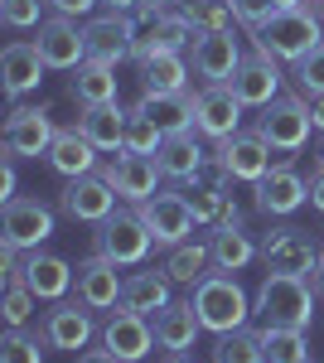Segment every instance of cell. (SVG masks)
I'll return each mask as SVG.
<instances>
[{
  "label": "cell",
  "instance_id": "obj_1",
  "mask_svg": "<svg viewBox=\"0 0 324 363\" xmlns=\"http://www.w3.org/2000/svg\"><path fill=\"white\" fill-rule=\"evenodd\" d=\"M252 44L271 54L276 63H300L305 54H315L324 44V20L310 10V5H300V10H276L267 25L252 29Z\"/></svg>",
  "mask_w": 324,
  "mask_h": 363
},
{
  "label": "cell",
  "instance_id": "obj_2",
  "mask_svg": "<svg viewBox=\"0 0 324 363\" xmlns=\"http://www.w3.org/2000/svg\"><path fill=\"white\" fill-rule=\"evenodd\" d=\"M189 301H194V310H199V320H203L208 335L242 330L247 315H257V310H252V296L242 291V281L233 277V272H208V277L189 291Z\"/></svg>",
  "mask_w": 324,
  "mask_h": 363
},
{
  "label": "cell",
  "instance_id": "obj_3",
  "mask_svg": "<svg viewBox=\"0 0 324 363\" xmlns=\"http://www.w3.org/2000/svg\"><path fill=\"white\" fill-rule=\"evenodd\" d=\"M315 296H320V291H315L310 277H276V272H267V281H262L252 310L262 315V325L310 330V320H315Z\"/></svg>",
  "mask_w": 324,
  "mask_h": 363
},
{
  "label": "cell",
  "instance_id": "obj_4",
  "mask_svg": "<svg viewBox=\"0 0 324 363\" xmlns=\"http://www.w3.org/2000/svg\"><path fill=\"white\" fill-rule=\"evenodd\" d=\"M92 242H97V252L111 257L116 267H140V262L150 257V247H155V233L145 223L140 203H131V208H116L111 218H102L97 233H92Z\"/></svg>",
  "mask_w": 324,
  "mask_h": 363
},
{
  "label": "cell",
  "instance_id": "obj_5",
  "mask_svg": "<svg viewBox=\"0 0 324 363\" xmlns=\"http://www.w3.org/2000/svg\"><path fill=\"white\" fill-rule=\"evenodd\" d=\"M257 131H262V140H267L276 155H296V150H305V140H310V131H315L310 102H305V97H276L271 107H262Z\"/></svg>",
  "mask_w": 324,
  "mask_h": 363
},
{
  "label": "cell",
  "instance_id": "obj_6",
  "mask_svg": "<svg viewBox=\"0 0 324 363\" xmlns=\"http://www.w3.org/2000/svg\"><path fill=\"white\" fill-rule=\"evenodd\" d=\"M54 136H58V126H54V116H49V107L15 102L10 116H5V131H0V150L15 155V160H39V155H49Z\"/></svg>",
  "mask_w": 324,
  "mask_h": 363
},
{
  "label": "cell",
  "instance_id": "obj_7",
  "mask_svg": "<svg viewBox=\"0 0 324 363\" xmlns=\"http://www.w3.org/2000/svg\"><path fill=\"white\" fill-rule=\"evenodd\" d=\"M0 238L20 252H39L54 238V208L34 194H20L10 203H0Z\"/></svg>",
  "mask_w": 324,
  "mask_h": 363
},
{
  "label": "cell",
  "instance_id": "obj_8",
  "mask_svg": "<svg viewBox=\"0 0 324 363\" xmlns=\"http://www.w3.org/2000/svg\"><path fill=\"white\" fill-rule=\"evenodd\" d=\"M320 252L324 247L310 233H300L291 223L271 228L267 238H262V262H267V272H276V277H315Z\"/></svg>",
  "mask_w": 324,
  "mask_h": 363
},
{
  "label": "cell",
  "instance_id": "obj_9",
  "mask_svg": "<svg viewBox=\"0 0 324 363\" xmlns=\"http://www.w3.org/2000/svg\"><path fill=\"white\" fill-rule=\"evenodd\" d=\"M213 165L233 179V184H257L262 174H271V145L262 140V131H233L228 140L213 145Z\"/></svg>",
  "mask_w": 324,
  "mask_h": 363
},
{
  "label": "cell",
  "instance_id": "obj_10",
  "mask_svg": "<svg viewBox=\"0 0 324 363\" xmlns=\"http://www.w3.org/2000/svg\"><path fill=\"white\" fill-rule=\"evenodd\" d=\"M242 102H238V92L228 83H203L194 92V131L203 140H228L233 131H242Z\"/></svg>",
  "mask_w": 324,
  "mask_h": 363
},
{
  "label": "cell",
  "instance_id": "obj_11",
  "mask_svg": "<svg viewBox=\"0 0 324 363\" xmlns=\"http://www.w3.org/2000/svg\"><path fill=\"white\" fill-rule=\"evenodd\" d=\"M116 189L107 184V174L102 169H92V174H78V179H63V194H58V208L73 218V223H102L116 213Z\"/></svg>",
  "mask_w": 324,
  "mask_h": 363
},
{
  "label": "cell",
  "instance_id": "obj_12",
  "mask_svg": "<svg viewBox=\"0 0 324 363\" xmlns=\"http://www.w3.org/2000/svg\"><path fill=\"white\" fill-rule=\"evenodd\" d=\"M87 58H97V63H111V68H121L126 58H131L135 39H140V29H135L131 15H121V10H107V15H92L87 25Z\"/></svg>",
  "mask_w": 324,
  "mask_h": 363
},
{
  "label": "cell",
  "instance_id": "obj_13",
  "mask_svg": "<svg viewBox=\"0 0 324 363\" xmlns=\"http://www.w3.org/2000/svg\"><path fill=\"white\" fill-rule=\"evenodd\" d=\"M121 267L102 257V252H92L87 262H78V277H73V291H78V301L92 315H111V310H121Z\"/></svg>",
  "mask_w": 324,
  "mask_h": 363
},
{
  "label": "cell",
  "instance_id": "obj_14",
  "mask_svg": "<svg viewBox=\"0 0 324 363\" xmlns=\"http://www.w3.org/2000/svg\"><path fill=\"white\" fill-rule=\"evenodd\" d=\"M252 194H257V213H267V218H291L300 203L310 199V179H300V169L291 160H281V165H271V174H262L257 184H252Z\"/></svg>",
  "mask_w": 324,
  "mask_h": 363
},
{
  "label": "cell",
  "instance_id": "obj_15",
  "mask_svg": "<svg viewBox=\"0 0 324 363\" xmlns=\"http://www.w3.org/2000/svg\"><path fill=\"white\" fill-rule=\"evenodd\" d=\"M140 213H145V223H150V233H155V247H179V242H189L194 228H199L184 189H179V194H174V189H160L155 199L140 203Z\"/></svg>",
  "mask_w": 324,
  "mask_h": 363
},
{
  "label": "cell",
  "instance_id": "obj_16",
  "mask_svg": "<svg viewBox=\"0 0 324 363\" xmlns=\"http://www.w3.org/2000/svg\"><path fill=\"white\" fill-rule=\"evenodd\" d=\"M92 310L82 306V301H54V306L44 310V320H39V335L49 349L58 354H78L87 349V339H92Z\"/></svg>",
  "mask_w": 324,
  "mask_h": 363
},
{
  "label": "cell",
  "instance_id": "obj_17",
  "mask_svg": "<svg viewBox=\"0 0 324 363\" xmlns=\"http://www.w3.org/2000/svg\"><path fill=\"white\" fill-rule=\"evenodd\" d=\"M228 87L238 92V102L242 107H271L276 97H281V63L271 54H262V49H252V54H242V63H238V73L228 78Z\"/></svg>",
  "mask_w": 324,
  "mask_h": 363
},
{
  "label": "cell",
  "instance_id": "obj_18",
  "mask_svg": "<svg viewBox=\"0 0 324 363\" xmlns=\"http://www.w3.org/2000/svg\"><path fill=\"white\" fill-rule=\"evenodd\" d=\"M102 349H111L121 363H140L155 344V320L150 315H135V310H111L107 325H102Z\"/></svg>",
  "mask_w": 324,
  "mask_h": 363
},
{
  "label": "cell",
  "instance_id": "obj_19",
  "mask_svg": "<svg viewBox=\"0 0 324 363\" xmlns=\"http://www.w3.org/2000/svg\"><path fill=\"white\" fill-rule=\"evenodd\" d=\"M39 54L49 68L58 73H73L78 63H87V34H82L78 20H68V15H49L44 25H39Z\"/></svg>",
  "mask_w": 324,
  "mask_h": 363
},
{
  "label": "cell",
  "instance_id": "obj_20",
  "mask_svg": "<svg viewBox=\"0 0 324 363\" xmlns=\"http://www.w3.org/2000/svg\"><path fill=\"white\" fill-rule=\"evenodd\" d=\"M107 174V184L116 194L126 199V203H145V199L160 194V165H155V155H131V150H121L111 165H102Z\"/></svg>",
  "mask_w": 324,
  "mask_h": 363
},
{
  "label": "cell",
  "instance_id": "obj_21",
  "mask_svg": "<svg viewBox=\"0 0 324 363\" xmlns=\"http://www.w3.org/2000/svg\"><path fill=\"white\" fill-rule=\"evenodd\" d=\"M238 63H242V49H238L233 29L199 34L189 44V68H194V78H203V83H228L238 73Z\"/></svg>",
  "mask_w": 324,
  "mask_h": 363
},
{
  "label": "cell",
  "instance_id": "obj_22",
  "mask_svg": "<svg viewBox=\"0 0 324 363\" xmlns=\"http://www.w3.org/2000/svg\"><path fill=\"white\" fill-rule=\"evenodd\" d=\"M155 165H160L164 179H174V184H194V179H203V169L213 165V155L203 150V136H199V131H174V136H164Z\"/></svg>",
  "mask_w": 324,
  "mask_h": 363
},
{
  "label": "cell",
  "instance_id": "obj_23",
  "mask_svg": "<svg viewBox=\"0 0 324 363\" xmlns=\"http://www.w3.org/2000/svg\"><path fill=\"white\" fill-rule=\"evenodd\" d=\"M73 277H78V267H68L58 252H25V267H20V281H25L29 291L39 296V301H68V291H73Z\"/></svg>",
  "mask_w": 324,
  "mask_h": 363
},
{
  "label": "cell",
  "instance_id": "obj_24",
  "mask_svg": "<svg viewBox=\"0 0 324 363\" xmlns=\"http://www.w3.org/2000/svg\"><path fill=\"white\" fill-rule=\"evenodd\" d=\"M97 145L82 136L78 126H58V136H54V145H49V169H54L58 179H78V174H92V169H102L97 165Z\"/></svg>",
  "mask_w": 324,
  "mask_h": 363
},
{
  "label": "cell",
  "instance_id": "obj_25",
  "mask_svg": "<svg viewBox=\"0 0 324 363\" xmlns=\"http://www.w3.org/2000/svg\"><path fill=\"white\" fill-rule=\"evenodd\" d=\"M44 54H39V44H25V39H15L5 54H0V83H5V92L20 102L25 92H34V87L44 83Z\"/></svg>",
  "mask_w": 324,
  "mask_h": 363
},
{
  "label": "cell",
  "instance_id": "obj_26",
  "mask_svg": "<svg viewBox=\"0 0 324 363\" xmlns=\"http://www.w3.org/2000/svg\"><path fill=\"white\" fill-rule=\"evenodd\" d=\"M126 121H131V112H121L116 102H102V107H82L73 126H78L102 155H121V150H126Z\"/></svg>",
  "mask_w": 324,
  "mask_h": 363
},
{
  "label": "cell",
  "instance_id": "obj_27",
  "mask_svg": "<svg viewBox=\"0 0 324 363\" xmlns=\"http://www.w3.org/2000/svg\"><path fill=\"white\" fill-rule=\"evenodd\" d=\"M169 286L174 281L164 277V267H140V272H131V277L121 281V310H135V315H160L174 296H169Z\"/></svg>",
  "mask_w": 324,
  "mask_h": 363
},
{
  "label": "cell",
  "instance_id": "obj_28",
  "mask_svg": "<svg viewBox=\"0 0 324 363\" xmlns=\"http://www.w3.org/2000/svg\"><path fill=\"white\" fill-rule=\"evenodd\" d=\"M199 335H203V320H199L194 301H169L155 315V344H160L164 354H189Z\"/></svg>",
  "mask_w": 324,
  "mask_h": 363
},
{
  "label": "cell",
  "instance_id": "obj_29",
  "mask_svg": "<svg viewBox=\"0 0 324 363\" xmlns=\"http://www.w3.org/2000/svg\"><path fill=\"white\" fill-rule=\"evenodd\" d=\"M135 112H145L164 136L194 131V92H140Z\"/></svg>",
  "mask_w": 324,
  "mask_h": 363
},
{
  "label": "cell",
  "instance_id": "obj_30",
  "mask_svg": "<svg viewBox=\"0 0 324 363\" xmlns=\"http://www.w3.org/2000/svg\"><path fill=\"white\" fill-rule=\"evenodd\" d=\"M164 277L174 281V286H199V281L213 272V242H199V238H189V242H179V247H164Z\"/></svg>",
  "mask_w": 324,
  "mask_h": 363
},
{
  "label": "cell",
  "instance_id": "obj_31",
  "mask_svg": "<svg viewBox=\"0 0 324 363\" xmlns=\"http://www.w3.org/2000/svg\"><path fill=\"white\" fill-rule=\"evenodd\" d=\"M68 97H73L78 107L116 102V68H111V63H97V58L78 63V68H73V78H68Z\"/></svg>",
  "mask_w": 324,
  "mask_h": 363
},
{
  "label": "cell",
  "instance_id": "obj_32",
  "mask_svg": "<svg viewBox=\"0 0 324 363\" xmlns=\"http://www.w3.org/2000/svg\"><path fill=\"white\" fill-rule=\"evenodd\" d=\"M213 272H242V267H252L257 257H262V247L252 242V233L247 228H213Z\"/></svg>",
  "mask_w": 324,
  "mask_h": 363
},
{
  "label": "cell",
  "instance_id": "obj_33",
  "mask_svg": "<svg viewBox=\"0 0 324 363\" xmlns=\"http://www.w3.org/2000/svg\"><path fill=\"white\" fill-rule=\"evenodd\" d=\"M189 58L184 54H155L140 63V83H145V92H189Z\"/></svg>",
  "mask_w": 324,
  "mask_h": 363
},
{
  "label": "cell",
  "instance_id": "obj_34",
  "mask_svg": "<svg viewBox=\"0 0 324 363\" xmlns=\"http://www.w3.org/2000/svg\"><path fill=\"white\" fill-rule=\"evenodd\" d=\"M140 39L150 44V58H155V54H184L194 39H199V29H194L189 15L174 5V10H164L160 20H155V29H150V34H140Z\"/></svg>",
  "mask_w": 324,
  "mask_h": 363
},
{
  "label": "cell",
  "instance_id": "obj_35",
  "mask_svg": "<svg viewBox=\"0 0 324 363\" xmlns=\"http://www.w3.org/2000/svg\"><path fill=\"white\" fill-rule=\"evenodd\" d=\"M262 349H267V363H315L310 359V335H305V330L262 325Z\"/></svg>",
  "mask_w": 324,
  "mask_h": 363
},
{
  "label": "cell",
  "instance_id": "obj_36",
  "mask_svg": "<svg viewBox=\"0 0 324 363\" xmlns=\"http://www.w3.org/2000/svg\"><path fill=\"white\" fill-rule=\"evenodd\" d=\"M213 363H267V349H262V330H228V335H213Z\"/></svg>",
  "mask_w": 324,
  "mask_h": 363
},
{
  "label": "cell",
  "instance_id": "obj_37",
  "mask_svg": "<svg viewBox=\"0 0 324 363\" xmlns=\"http://www.w3.org/2000/svg\"><path fill=\"white\" fill-rule=\"evenodd\" d=\"M184 199H189V208H194V223H203V228H218L223 208H228V189L218 179H208V169H203V179L184 184Z\"/></svg>",
  "mask_w": 324,
  "mask_h": 363
},
{
  "label": "cell",
  "instance_id": "obj_38",
  "mask_svg": "<svg viewBox=\"0 0 324 363\" xmlns=\"http://www.w3.org/2000/svg\"><path fill=\"white\" fill-rule=\"evenodd\" d=\"M184 15H189V25L199 29V34H213V29H233V0H184L179 5Z\"/></svg>",
  "mask_w": 324,
  "mask_h": 363
},
{
  "label": "cell",
  "instance_id": "obj_39",
  "mask_svg": "<svg viewBox=\"0 0 324 363\" xmlns=\"http://www.w3.org/2000/svg\"><path fill=\"white\" fill-rule=\"evenodd\" d=\"M49 344L44 335H29V330H5L0 339V363H44Z\"/></svg>",
  "mask_w": 324,
  "mask_h": 363
},
{
  "label": "cell",
  "instance_id": "obj_40",
  "mask_svg": "<svg viewBox=\"0 0 324 363\" xmlns=\"http://www.w3.org/2000/svg\"><path fill=\"white\" fill-rule=\"evenodd\" d=\"M160 145H164V131L145 112L131 107V121H126V150H131V155H160Z\"/></svg>",
  "mask_w": 324,
  "mask_h": 363
},
{
  "label": "cell",
  "instance_id": "obj_41",
  "mask_svg": "<svg viewBox=\"0 0 324 363\" xmlns=\"http://www.w3.org/2000/svg\"><path fill=\"white\" fill-rule=\"evenodd\" d=\"M34 306H39V296L29 291L25 281H5V301H0V315H5V325H10V330H25V320L34 315Z\"/></svg>",
  "mask_w": 324,
  "mask_h": 363
},
{
  "label": "cell",
  "instance_id": "obj_42",
  "mask_svg": "<svg viewBox=\"0 0 324 363\" xmlns=\"http://www.w3.org/2000/svg\"><path fill=\"white\" fill-rule=\"evenodd\" d=\"M291 68H296L291 78H296L300 97H320V92H324V44L315 49V54H305L300 63H291Z\"/></svg>",
  "mask_w": 324,
  "mask_h": 363
},
{
  "label": "cell",
  "instance_id": "obj_43",
  "mask_svg": "<svg viewBox=\"0 0 324 363\" xmlns=\"http://www.w3.org/2000/svg\"><path fill=\"white\" fill-rule=\"evenodd\" d=\"M0 20H5L10 29L44 25V0H0Z\"/></svg>",
  "mask_w": 324,
  "mask_h": 363
},
{
  "label": "cell",
  "instance_id": "obj_44",
  "mask_svg": "<svg viewBox=\"0 0 324 363\" xmlns=\"http://www.w3.org/2000/svg\"><path fill=\"white\" fill-rule=\"evenodd\" d=\"M233 15H238L247 29H257L276 15V0H233Z\"/></svg>",
  "mask_w": 324,
  "mask_h": 363
},
{
  "label": "cell",
  "instance_id": "obj_45",
  "mask_svg": "<svg viewBox=\"0 0 324 363\" xmlns=\"http://www.w3.org/2000/svg\"><path fill=\"white\" fill-rule=\"evenodd\" d=\"M54 15H68V20H82V15H92L102 0H44Z\"/></svg>",
  "mask_w": 324,
  "mask_h": 363
},
{
  "label": "cell",
  "instance_id": "obj_46",
  "mask_svg": "<svg viewBox=\"0 0 324 363\" xmlns=\"http://www.w3.org/2000/svg\"><path fill=\"white\" fill-rule=\"evenodd\" d=\"M15 184H20V179H15V155H5V165H0V203L20 199V194H15Z\"/></svg>",
  "mask_w": 324,
  "mask_h": 363
},
{
  "label": "cell",
  "instance_id": "obj_47",
  "mask_svg": "<svg viewBox=\"0 0 324 363\" xmlns=\"http://www.w3.org/2000/svg\"><path fill=\"white\" fill-rule=\"evenodd\" d=\"M310 208H320V213H324V169L310 174Z\"/></svg>",
  "mask_w": 324,
  "mask_h": 363
},
{
  "label": "cell",
  "instance_id": "obj_48",
  "mask_svg": "<svg viewBox=\"0 0 324 363\" xmlns=\"http://www.w3.org/2000/svg\"><path fill=\"white\" fill-rule=\"evenodd\" d=\"M305 102H310V121H315V131L324 136V92H320V97H305Z\"/></svg>",
  "mask_w": 324,
  "mask_h": 363
},
{
  "label": "cell",
  "instance_id": "obj_49",
  "mask_svg": "<svg viewBox=\"0 0 324 363\" xmlns=\"http://www.w3.org/2000/svg\"><path fill=\"white\" fill-rule=\"evenodd\" d=\"M218 228H242V208L228 199V208H223V218H218Z\"/></svg>",
  "mask_w": 324,
  "mask_h": 363
},
{
  "label": "cell",
  "instance_id": "obj_50",
  "mask_svg": "<svg viewBox=\"0 0 324 363\" xmlns=\"http://www.w3.org/2000/svg\"><path fill=\"white\" fill-rule=\"evenodd\" d=\"M78 363H121V359H116L111 349H92V354H82Z\"/></svg>",
  "mask_w": 324,
  "mask_h": 363
},
{
  "label": "cell",
  "instance_id": "obj_51",
  "mask_svg": "<svg viewBox=\"0 0 324 363\" xmlns=\"http://www.w3.org/2000/svg\"><path fill=\"white\" fill-rule=\"evenodd\" d=\"M102 5H107V10H121V15H131L140 0H102Z\"/></svg>",
  "mask_w": 324,
  "mask_h": 363
},
{
  "label": "cell",
  "instance_id": "obj_52",
  "mask_svg": "<svg viewBox=\"0 0 324 363\" xmlns=\"http://www.w3.org/2000/svg\"><path fill=\"white\" fill-rule=\"evenodd\" d=\"M310 281H315V291L324 296V252H320V267H315V277H310Z\"/></svg>",
  "mask_w": 324,
  "mask_h": 363
},
{
  "label": "cell",
  "instance_id": "obj_53",
  "mask_svg": "<svg viewBox=\"0 0 324 363\" xmlns=\"http://www.w3.org/2000/svg\"><path fill=\"white\" fill-rule=\"evenodd\" d=\"M145 5H155V10H174V5H184V0H145Z\"/></svg>",
  "mask_w": 324,
  "mask_h": 363
},
{
  "label": "cell",
  "instance_id": "obj_54",
  "mask_svg": "<svg viewBox=\"0 0 324 363\" xmlns=\"http://www.w3.org/2000/svg\"><path fill=\"white\" fill-rule=\"evenodd\" d=\"M305 0H276V10H300Z\"/></svg>",
  "mask_w": 324,
  "mask_h": 363
},
{
  "label": "cell",
  "instance_id": "obj_55",
  "mask_svg": "<svg viewBox=\"0 0 324 363\" xmlns=\"http://www.w3.org/2000/svg\"><path fill=\"white\" fill-rule=\"evenodd\" d=\"M164 363H194L189 354H164Z\"/></svg>",
  "mask_w": 324,
  "mask_h": 363
},
{
  "label": "cell",
  "instance_id": "obj_56",
  "mask_svg": "<svg viewBox=\"0 0 324 363\" xmlns=\"http://www.w3.org/2000/svg\"><path fill=\"white\" fill-rule=\"evenodd\" d=\"M315 160H320V169H324V140H320V155H315Z\"/></svg>",
  "mask_w": 324,
  "mask_h": 363
},
{
  "label": "cell",
  "instance_id": "obj_57",
  "mask_svg": "<svg viewBox=\"0 0 324 363\" xmlns=\"http://www.w3.org/2000/svg\"><path fill=\"white\" fill-rule=\"evenodd\" d=\"M310 5H315V10H324V0H310Z\"/></svg>",
  "mask_w": 324,
  "mask_h": 363
}]
</instances>
